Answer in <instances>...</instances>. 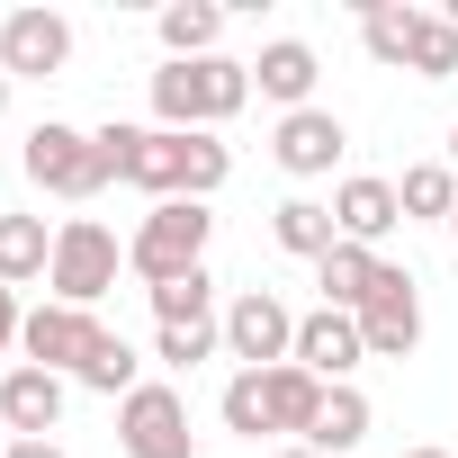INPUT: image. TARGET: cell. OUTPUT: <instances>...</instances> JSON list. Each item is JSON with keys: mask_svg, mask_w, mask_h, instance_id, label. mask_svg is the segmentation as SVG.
I'll return each instance as SVG.
<instances>
[{"mask_svg": "<svg viewBox=\"0 0 458 458\" xmlns=\"http://www.w3.org/2000/svg\"><path fill=\"white\" fill-rule=\"evenodd\" d=\"M144 297H153V324H225L207 270H189V279H171V288H144Z\"/></svg>", "mask_w": 458, "mask_h": 458, "instance_id": "cell-25", "label": "cell"}, {"mask_svg": "<svg viewBox=\"0 0 458 458\" xmlns=\"http://www.w3.org/2000/svg\"><path fill=\"white\" fill-rule=\"evenodd\" d=\"M99 333H108L99 315H81V306H55V297H46V306H37V315L19 324V351H28V369H55V377H81V360L99 351Z\"/></svg>", "mask_w": 458, "mask_h": 458, "instance_id": "cell-8", "label": "cell"}, {"mask_svg": "<svg viewBox=\"0 0 458 458\" xmlns=\"http://www.w3.org/2000/svg\"><path fill=\"white\" fill-rule=\"evenodd\" d=\"M449 171H458V126H449Z\"/></svg>", "mask_w": 458, "mask_h": 458, "instance_id": "cell-33", "label": "cell"}, {"mask_svg": "<svg viewBox=\"0 0 458 458\" xmlns=\"http://www.w3.org/2000/svg\"><path fill=\"white\" fill-rule=\"evenodd\" d=\"M117 440H126V458H198L189 395H180L171 377H144V386L117 404Z\"/></svg>", "mask_w": 458, "mask_h": 458, "instance_id": "cell-5", "label": "cell"}, {"mask_svg": "<svg viewBox=\"0 0 458 458\" xmlns=\"http://www.w3.org/2000/svg\"><path fill=\"white\" fill-rule=\"evenodd\" d=\"M413 28H422L413 0H360V46H369V64L404 72V64H413Z\"/></svg>", "mask_w": 458, "mask_h": 458, "instance_id": "cell-18", "label": "cell"}, {"mask_svg": "<svg viewBox=\"0 0 458 458\" xmlns=\"http://www.w3.org/2000/svg\"><path fill=\"white\" fill-rule=\"evenodd\" d=\"M360 440H369V395H360V386H324V413H315L306 449H315V458H351Z\"/></svg>", "mask_w": 458, "mask_h": 458, "instance_id": "cell-21", "label": "cell"}, {"mask_svg": "<svg viewBox=\"0 0 458 458\" xmlns=\"http://www.w3.org/2000/svg\"><path fill=\"white\" fill-rule=\"evenodd\" d=\"M10 458H72L64 440H10Z\"/></svg>", "mask_w": 458, "mask_h": 458, "instance_id": "cell-30", "label": "cell"}, {"mask_svg": "<svg viewBox=\"0 0 458 458\" xmlns=\"http://www.w3.org/2000/svg\"><path fill=\"white\" fill-rule=\"evenodd\" d=\"M28 180L46 189V198H99L108 189V171H99V144L81 135V126H64V117H46V126H28Z\"/></svg>", "mask_w": 458, "mask_h": 458, "instance_id": "cell-6", "label": "cell"}, {"mask_svg": "<svg viewBox=\"0 0 458 458\" xmlns=\"http://www.w3.org/2000/svg\"><path fill=\"white\" fill-rule=\"evenodd\" d=\"M216 37H225V10H216V0H171V10H162V55H171V64H207Z\"/></svg>", "mask_w": 458, "mask_h": 458, "instance_id": "cell-22", "label": "cell"}, {"mask_svg": "<svg viewBox=\"0 0 458 458\" xmlns=\"http://www.w3.org/2000/svg\"><path fill=\"white\" fill-rule=\"evenodd\" d=\"M81 386H90V395H117V404L144 386V360L126 351V333H99V351L81 360Z\"/></svg>", "mask_w": 458, "mask_h": 458, "instance_id": "cell-24", "label": "cell"}, {"mask_svg": "<svg viewBox=\"0 0 458 458\" xmlns=\"http://www.w3.org/2000/svg\"><path fill=\"white\" fill-rule=\"evenodd\" d=\"M270 243L297 252V261H324V252L342 243V225H333L324 198H279V207H270Z\"/></svg>", "mask_w": 458, "mask_h": 458, "instance_id": "cell-17", "label": "cell"}, {"mask_svg": "<svg viewBox=\"0 0 458 458\" xmlns=\"http://www.w3.org/2000/svg\"><path fill=\"white\" fill-rule=\"evenodd\" d=\"M126 189H144L153 207L162 198H216L225 180H234V153H225L216 135H171V126H135V144H126V171H117Z\"/></svg>", "mask_w": 458, "mask_h": 458, "instance_id": "cell-1", "label": "cell"}, {"mask_svg": "<svg viewBox=\"0 0 458 458\" xmlns=\"http://www.w3.org/2000/svg\"><path fill=\"white\" fill-rule=\"evenodd\" d=\"M207 234H216V216H207L198 198H162V207L135 225V243H126V270H135L144 288H171V279L207 270Z\"/></svg>", "mask_w": 458, "mask_h": 458, "instance_id": "cell-3", "label": "cell"}, {"mask_svg": "<svg viewBox=\"0 0 458 458\" xmlns=\"http://www.w3.org/2000/svg\"><path fill=\"white\" fill-rule=\"evenodd\" d=\"M72 64V19L55 10H10L0 19V72L10 81H55Z\"/></svg>", "mask_w": 458, "mask_h": 458, "instance_id": "cell-9", "label": "cell"}, {"mask_svg": "<svg viewBox=\"0 0 458 458\" xmlns=\"http://www.w3.org/2000/svg\"><path fill=\"white\" fill-rule=\"evenodd\" d=\"M270 458H315V449H306V440H288V449H270Z\"/></svg>", "mask_w": 458, "mask_h": 458, "instance_id": "cell-31", "label": "cell"}, {"mask_svg": "<svg viewBox=\"0 0 458 458\" xmlns=\"http://www.w3.org/2000/svg\"><path fill=\"white\" fill-rule=\"evenodd\" d=\"M117 270H126V252H117V234L99 216H72V225H55V270H46V288H55V306H99L108 288H117Z\"/></svg>", "mask_w": 458, "mask_h": 458, "instance_id": "cell-4", "label": "cell"}, {"mask_svg": "<svg viewBox=\"0 0 458 458\" xmlns=\"http://www.w3.org/2000/svg\"><path fill=\"white\" fill-rule=\"evenodd\" d=\"M404 458H449V449H404Z\"/></svg>", "mask_w": 458, "mask_h": 458, "instance_id": "cell-34", "label": "cell"}, {"mask_svg": "<svg viewBox=\"0 0 458 458\" xmlns=\"http://www.w3.org/2000/svg\"><path fill=\"white\" fill-rule=\"evenodd\" d=\"M0 422H10V440H55V422H64V377L19 360L10 377H0Z\"/></svg>", "mask_w": 458, "mask_h": 458, "instance_id": "cell-13", "label": "cell"}, {"mask_svg": "<svg viewBox=\"0 0 458 458\" xmlns=\"http://www.w3.org/2000/svg\"><path fill=\"white\" fill-rule=\"evenodd\" d=\"M243 99H252V64H234V55L162 64V72H153V117H162L171 135H216L225 117H243Z\"/></svg>", "mask_w": 458, "mask_h": 458, "instance_id": "cell-2", "label": "cell"}, {"mask_svg": "<svg viewBox=\"0 0 458 458\" xmlns=\"http://www.w3.org/2000/svg\"><path fill=\"white\" fill-rule=\"evenodd\" d=\"M225 360H243V369L297 360V315H288L270 288H243L234 306H225Z\"/></svg>", "mask_w": 458, "mask_h": 458, "instance_id": "cell-7", "label": "cell"}, {"mask_svg": "<svg viewBox=\"0 0 458 458\" xmlns=\"http://www.w3.org/2000/svg\"><path fill=\"white\" fill-rule=\"evenodd\" d=\"M369 360V342H360V315H333V306H315V315H297V369H315L324 386H351V369Z\"/></svg>", "mask_w": 458, "mask_h": 458, "instance_id": "cell-12", "label": "cell"}, {"mask_svg": "<svg viewBox=\"0 0 458 458\" xmlns=\"http://www.w3.org/2000/svg\"><path fill=\"white\" fill-rule=\"evenodd\" d=\"M55 270V234L46 216H0V288H28Z\"/></svg>", "mask_w": 458, "mask_h": 458, "instance_id": "cell-20", "label": "cell"}, {"mask_svg": "<svg viewBox=\"0 0 458 458\" xmlns=\"http://www.w3.org/2000/svg\"><path fill=\"white\" fill-rule=\"evenodd\" d=\"M449 234H458V216H449Z\"/></svg>", "mask_w": 458, "mask_h": 458, "instance_id": "cell-36", "label": "cell"}, {"mask_svg": "<svg viewBox=\"0 0 458 458\" xmlns=\"http://www.w3.org/2000/svg\"><path fill=\"white\" fill-rule=\"evenodd\" d=\"M225 351V324H153V360L162 369H198Z\"/></svg>", "mask_w": 458, "mask_h": 458, "instance_id": "cell-26", "label": "cell"}, {"mask_svg": "<svg viewBox=\"0 0 458 458\" xmlns=\"http://www.w3.org/2000/svg\"><path fill=\"white\" fill-rule=\"evenodd\" d=\"M413 81H449L458 72V28L440 19V10H422V28H413V64H404Z\"/></svg>", "mask_w": 458, "mask_h": 458, "instance_id": "cell-27", "label": "cell"}, {"mask_svg": "<svg viewBox=\"0 0 458 458\" xmlns=\"http://www.w3.org/2000/svg\"><path fill=\"white\" fill-rule=\"evenodd\" d=\"M19 324H28V315H19V297H10V288H0V377H10V369H19V360H10V351H19Z\"/></svg>", "mask_w": 458, "mask_h": 458, "instance_id": "cell-29", "label": "cell"}, {"mask_svg": "<svg viewBox=\"0 0 458 458\" xmlns=\"http://www.w3.org/2000/svg\"><path fill=\"white\" fill-rule=\"evenodd\" d=\"M0 117H10V72H0Z\"/></svg>", "mask_w": 458, "mask_h": 458, "instance_id": "cell-32", "label": "cell"}, {"mask_svg": "<svg viewBox=\"0 0 458 458\" xmlns=\"http://www.w3.org/2000/svg\"><path fill=\"white\" fill-rule=\"evenodd\" d=\"M0 458H10V422H0Z\"/></svg>", "mask_w": 458, "mask_h": 458, "instance_id": "cell-35", "label": "cell"}, {"mask_svg": "<svg viewBox=\"0 0 458 458\" xmlns=\"http://www.w3.org/2000/svg\"><path fill=\"white\" fill-rule=\"evenodd\" d=\"M315 413H324V377H315V369H297V360L261 369V422H270L279 440H306Z\"/></svg>", "mask_w": 458, "mask_h": 458, "instance_id": "cell-15", "label": "cell"}, {"mask_svg": "<svg viewBox=\"0 0 458 458\" xmlns=\"http://www.w3.org/2000/svg\"><path fill=\"white\" fill-rule=\"evenodd\" d=\"M333 225H342V243H360V252H377L395 225H404V207H395V180H342L333 189Z\"/></svg>", "mask_w": 458, "mask_h": 458, "instance_id": "cell-14", "label": "cell"}, {"mask_svg": "<svg viewBox=\"0 0 458 458\" xmlns=\"http://www.w3.org/2000/svg\"><path fill=\"white\" fill-rule=\"evenodd\" d=\"M225 431H243V440L270 431L261 422V369H234V386H225Z\"/></svg>", "mask_w": 458, "mask_h": 458, "instance_id": "cell-28", "label": "cell"}, {"mask_svg": "<svg viewBox=\"0 0 458 458\" xmlns=\"http://www.w3.org/2000/svg\"><path fill=\"white\" fill-rule=\"evenodd\" d=\"M270 153H279V171H288V180H324V171L351 153V126H342L333 108H297V117H279Z\"/></svg>", "mask_w": 458, "mask_h": 458, "instance_id": "cell-11", "label": "cell"}, {"mask_svg": "<svg viewBox=\"0 0 458 458\" xmlns=\"http://www.w3.org/2000/svg\"><path fill=\"white\" fill-rule=\"evenodd\" d=\"M315 72H324V64H315V46H306V37H270V46H261V64H252V90H261V99H279V108L297 117V108H315Z\"/></svg>", "mask_w": 458, "mask_h": 458, "instance_id": "cell-16", "label": "cell"}, {"mask_svg": "<svg viewBox=\"0 0 458 458\" xmlns=\"http://www.w3.org/2000/svg\"><path fill=\"white\" fill-rule=\"evenodd\" d=\"M377 270H386L377 252H360V243H333V252L315 261V288H324V306H333V315H360V306H369V288H377Z\"/></svg>", "mask_w": 458, "mask_h": 458, "instance_id": "cell-19", "label": "cell"}, {"mask_svg": "<svg viewBox=\"0 0 458 458\" xmlns=\"http://www.w3.org/2000/svg\"><path fill=\"white\" fill-rule=\"evenodd\" d=\"M360 342H369V360H413V342H422V297L395 261L377 270V288L360 306Z\"/></svg>", "mask_w": 458, "mask_h": 458, "instance_id": "cell-10", "label": "cell"}, {"mask_svg": "<svg viewBox=\"0 0 458 458\" xmlns=\"http://www.w3.org/2000/svg\"><path fill=\"white\" fill-rule=\"evenodd\" d=\"M395 207H404V225H431V216L449 225V216H458V171H449V162H413V171L395 180Z\"/></svg>", "mask_w": 458, "mask_h": 458, "instance_id": "cell-23", "label": "cell"}]
</instances>
